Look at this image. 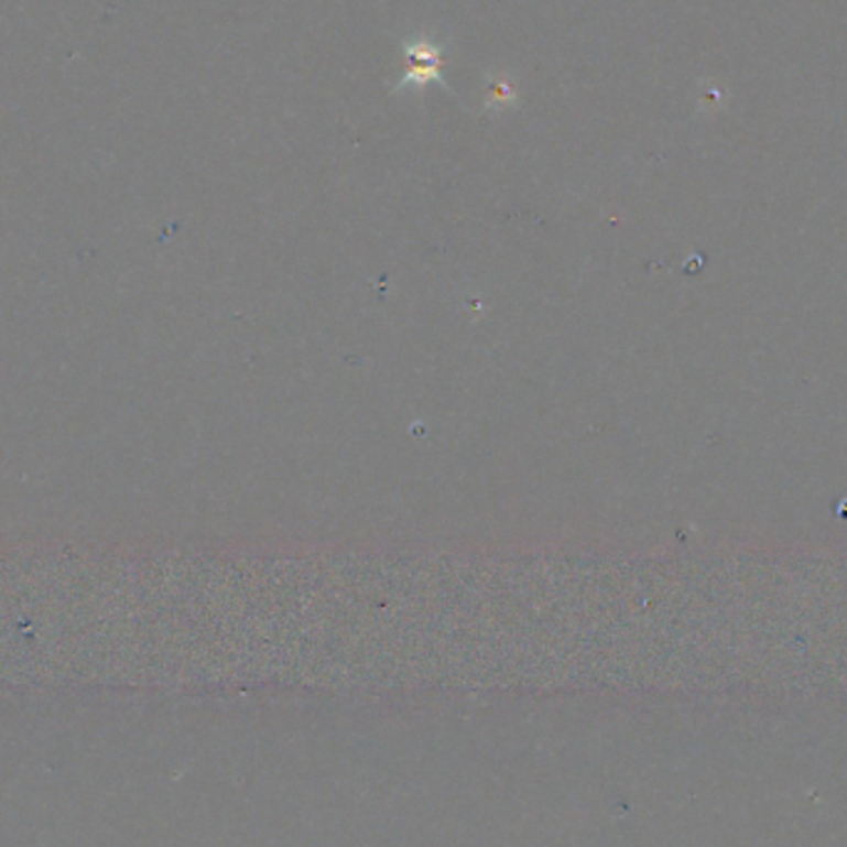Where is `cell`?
I'll return each mask as SVG.
<instances>
[{"label":"cell","instance_id":"6da1fadb","mask_svg":"<svg viewBox=\"0 0 847 847\" xmlns=\"http://www.w3.org/2000/svg\"><path fill=\"white\" fill-rule=\"evenodd\" d=\"M402 47H404V55L412 63V67L406 69L400 83H397L394 93H404V89H420V87H426L432 83L446 87L444 77H442V63H444V50L446 47L442 43H436V40L422 35V37L406 40Z\"/></svg>","mask_w":847,"mask_h":847},{"label":"cell","instance_id":"7a4b0ae2","mask_svg":"<svg viewBox=\"0 0 847 847\" xmlns=\"http://www.w3.org/2000/svg\"><path fill=\"white\" fill-rule=\"evenodd\" d=\"M515 105H518V93H515V87H513L511 83H508L506 77L491 79V89H488L486 107H488V109H498V112H503V109L515 107Z\"/></svg>","mask_w":847,"mask_h":847}]
</instances>
